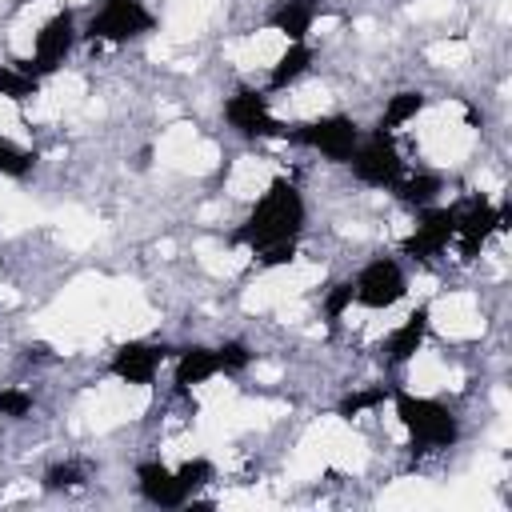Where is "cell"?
Returning <instances> with one entry per match:
<instances>
[{
  "label": "cell",
  "instance_id": "9",
  "mask_svg": "<svg viewBox=\"0 0 512 512\" xmlns=\"http://www.w3.org/2000/svg\"><path fill=\"white\" fill-rule=\"evenodd\" d=\"M456 240V204H428L416 212L412 232L400 240V256L412 264H432L440 260Z\"/></svg>",
  "mask_w": 512,
  "mask_h": 512
},
{
  "label": "cell",
  "instance_id": "22",
  "mask_svg": "<svg viewBox=\"0 0 512 512\" xmlns=\"http://www.w3.org/2000/svg\"><path fill=\"white\" fill-rule=\"evenodd\" d=\"M252 360H256V352H252V344H248V340H240V336H228V340H220V344H216L220 376H244V372L252 368Z\"/></svg>",
  "mask_w": 512,
  "mask_h": 512
},
{
  "label": "cell",
  "instance_id": "4",
  "mask_svg": "<svg viewBox=\"0 0 512 512\" xmlns=\"http://www.w3.org/2000/svg\"><path fill=\"white\" fill-rule=\"evenodd\" d=\"M156 28V12L144 0H100V8L84 20L80 36L96 44H132Z\"/></svg>",
  "mask_w": 512,
  "mask_h": 512
},
{
  "label": "cell",
  "instance_id": "10",
  "mask_svg": "<svg viewBox=\"0 0 512 512\" xmlns=\"http://www.w3.org/2000/svg\"><path fill=\"white\" fill-rule=\"evenodd\" d=\"M220 112H224V124L236 136H244V140H268V136L284 140V128L288 124L276 120L272 96L264 88H236L232 96H224V108Z\"/></svg>",
  "mask_w": 512,
  "mask_h": 512
},
{
  "label": "cell",
  "instance_id": "26",
  "mask_svg": "<svg viewBox=\"0 0 512 512\" xmlns=\"http://www.w3.org/2000/svg\"><path fill=\"white\" fill-rule=\"evenodd\" d=\"M32 408H36L32 388H24V384H4V388H0V420L20 424V420L32 416Z\"/></svg>",
  "mask_w": 512,
  "mask_h": 512
},
{
  "label": "cell",
  "instance_id": "8",
  "mask_svg": "<svg viewBox=\"0 0 512 512\" xmlns=\"http://www.w3.org/2000/svg\"><path fill=\"white\" fill-rule=\"evenodd\" d=\"M504 228H508V208L476 192V196L456 204V240L452 244L460 248L464 260H476L492 244V236Z\"/></svg>",
  "mask_w": 512,
  "mask_h": 512
},
{
  "label": "cell",
  "instance_id": "28",
  "mask_svg": "<svg viewBox=\"0 0 512 512\" xmlns=\"http://www.w3.org/2000/svg\"><path fill=\"white\" fill-rule=\"evenodd\" d=\"M0 272H4V260H0Z\"/></svg>",
  "mask_w": 512,
  "mask_h": 512
},
{
  "label": "cell",
  "instance_id": "13",
  "mask_svg": "<svg viewBox=\"0 0 512 512\" xmlns=\"http://www.w3.org/2000/svg\"><path fill=\"white\" fill-rule=\"evenodd\" d=\"M428 332H432V308L428 304H416L396 328H388V336L380 340V360L384 368H408L424 344H428Z\"/></svg>",
  "mask_w": 512,
  "mask_h": 512
},
{
  "label": "cell",
  "instance_id": "21",
  "mask_svg": "<svg viewBox=\"0 0 512 512\" xmlns=\"http://www.w3.org/2000/svg\"><path fill=\"white\" fill-rule=\"evenodd\" d=\"M352 308H356V288H352V276L332 280V284L320 292V312H324V320H328V324H340V320H344Z\"/></svg>",
  "mask_w": 512,
  "mask_h": 512
},
{
  "label": "cell",
  "instance_id": "15",
  "mask_svg": "<svg viewBox=\"0 0 512 512\" xmlns=\"http://www.w3.org/2000/svg\"><path fill=\"white\" fill-rule=\"evenodd\" d=\"M316 20H320V0H276L268 8V16H264L268 32L284 36V44L308 40L312 28H316Z\"/></svg>",
  "mask_w": 512,
  "mask_h": 512
},
{
  "label": "cell",
  "instance_id": "1",
  "mask_svg": "<svg viewBox=\"0 0 512 512\" xmlns=\"http://www.w3.org/2000/svg\"><path fill=\"white\" fill-rule=\"evenodd\" d=\"M304 224H308V200H304V192L288 176H276L252 200V208L244 212V220L232 228V244L256 252V248H268L276 240H300L304 236Z\"/></svg>",
  "mask_w": 512,
  "mask_h": 512
},
{
  "label": "cell",
  "instance_id": "14",
  "mask_svg": "<svg viewBox=\"0 0 512 512\" xmlns=\"http://www.w3.org/2000/svg\"><path fill=\"white\" fill-rule=\"evenodd\" d=\"M168 368H172V384H176V392H192V388H200V384H208V380L220 376L216 344H200V340L180 344V348H172Z\"/></svg>",
  "mask_w": 512,
  "mask_h": 512
},
{
  "label": "cell",
  "instance_id": "6",
  "mask_svg": "<svg viewBox=\"0 0 512 512\" xmlns=\"http://www.w3.org/2000/svg\"><path fill=\"white\" fill-rule=\"evenodd\" d=\"M76 44H80V24H76V16H72L68 8H56V12L32 32V52H28V60H20V64H24L32 76L48 80L52 72L64 68V60L76 52Z\"/></svg>",
  "mask_w": 512,
  "mask_h": 512
},
{
  "label": "cell",
  "instance_id": "25",
  "mask_svg": "<svg viewBox=\"0 0 512 512\" xmlns=\"http://www.w3.org/2000/svg\"><path fill=\"white\" fill-rule=\"evenodd\" d=\"M176 476L184 480V488L192 492V504H196V496L216 480V460H208V456H188V460L176 464Z\"/></svg>",
  "mask_w": 512,
  "mask_h": 512
},
{
  "label": "cell",
  "instance_id": "16",
  "mask_svg": "<svg viewBox=\"0 0 512 512\" xmlns=\"http://www.w3.org/2000/svg\"><path fill=\"white\" fill-rule=\"evenodd\" d=\"M312 44L308 40H292V44H284V52L268 64V84H264V92L272 96V92H284V88H296L308 72H312Z\"/></svg>",
  "mask_w": 512,
  "mask_h": 512
},
{
  "label": "cell",
  "instance_id": "11",
  "mask_svg": "<svg viewBox=\"0 0 512 512\" xmlns=\"http://www.w3.org/2000/svg\"><path fill=\"white\" fill-rule=\"evenodd\" d=\"M168 356H172V348H164L156 340H124L108 356V376L128 384V388H148L164 372Z\"/></svg>",
  "mask_w": 512,
  "mask_h": 512
},
{
  "label": "cell",
  "instance_id": "18",
  "mask_svg": "<svg viewBox=\"0 0 512 512\" xmlns=\"http://www.w3.org/2000/svg\"><path fill=\"white\" fill-rule=\"evenodd\" d=\"M424 108H428V92H424V88H400V92H392V96L384 100V108H380V116H376V128L388 132V136H396V132H404Z\"/></svg>",
  "mask_w": 512,
  "mask_h": 512
},
{
  "label": "cell",
  "instance_id": "24",
  "mask_svg": "<svg viewBox=\"0 0 512 512\" xmlns=\"http://www.w3.org/2000/svg\"><path fill=\"white\" fill-rule=\"evenodd\" d=\"M88 484V472L76 464V460H56L52 468H44L40 476V488L44 492H80Z\"/></svg>",
  "mask_w": 512,
  "mask_h": 512
},
{
  "label": "cell",
  "instance_id": "23",
  "mask_svg": "<svg viewBox=\"0 0 512 512\" xmlns=\"http://www.w3.org/2000/svg\"><path fill=\"white\" fill-rule=\"evenodd\" d=\"M388 396H392V388H384V384H372V388L348 392V396L336 404V416H344V420H356V416H364V412H376V408H384V404H388Z\"/></svg>",
  "mask_w": 512,
  "mask_h": 512
},
{
  "label": "cell",
  "instance_id": "3",
  "mask_svg": "<svg viewBox=\"0 0 512 512\" xmlns=\"http://www.w3.org/2000/svg\"><path fill=\"white\" fill-rule=\"evenodd\" d=\"M360 136H364L360 120L348 116V112H324V116H312V120H300V124L284 128L288 144H296L304 152H316L328 164H348V156L356 152Z\"/></svg>",
  "mask_w": 512,
  "mask_h": 512
},
{
  "label": "cell",
  "instance_id": "2",
  "mask_svg": "<svg viewBox=\"0 0 512 512\" xmlns=\"http://www.w3.org/2000/svg\"><path fill=\"white\" fill-rule=\"evenodd\" d=\"M388 404H392L396 424L408 432V440L420 452H448L460 444V416L444 400L420 396L412 388H392Z\"/></svg>",
  "mask_w": 512,
  "mask_h": 512
},
{
  "label": "cell",
  "instance_id": "5",
  "mask_svg": "<svg viewBox=\"0 0 512 512\" xmlns=\"http://www.w3.org/2000/svg\"><path fill=\"white\" fill-rule=\"evenodd\" d=\"M404 156H400V148H396V136H388V132H380V128H372V132H364L360 136V144H356V152L348 156V172H352V180L360 184V188H376V192H388L400 176H404Z\"/></svg>",
  "mask_w": 512,
  "mask_h": 512
},
{
  "label": "cell",
  "instance_id": "7",
  "mask_svg": "<svg viewBox=\"0 0 512 512\" xmlns=\"http://www.w3.org/2000/svg\"><path fill=\"white\" fill-rule=\"evenodd\" d=\"M352 288H356V308L388 312L400 300H408V272L396 256H372L356 268Z\"/></svg>",
  "mask_w": 512,
  "mask_h": 512
},
{
  "label": "cell",
  "instance_id": "27",
  "mask_svg": "<svg viewBox=\"0 0 512 512\" xmlns=\"http://www.w3.org/2000/svg\"><path fill=\"white\" fill-rule=\"evenodd\" d=\"M296 256H300V240H276V244L252 252L256 268H264V272H272V268H288V264H296Z\"/></svg>",
  "mask_w": 512,
  "mask_h": 512
},
{
  "label": "cell",
  "instance_id": "20",
  "mask_svg": "<svg viewBox=\"0 0 512 512\" xmlns=\"http://www.w3.org/2000/svg\"><path fill=\"white\" fill-rule=\"evenodd\" d=\"M36 168V152L0 132V180H24Z\"/></svg>",
  "mask_w": 512,
  "mask_h": 512
},
{
  "label": "cell",
  "instance_id": "12",
  "mask_svg": "<svg viewBox=\"0 0 512 512\" xmlns=\"http://www.w3.org/2000/svg\"><path fill=\"white\" fill-rule=\"evenodd\" d=\"M132 480H136V496H140L144 504H152V508L172 512V508H188V504H192V492H188L184 480L176 476V464H164L160 456L140 460V464L132 468Z\"/></svg>",
  "mask_w": 512,
  "mask_h": 512
},
{
  "label": "cell",
  "instance_id": "19",
  "mask_svg": "<svg viewBox=\"0 0 512 512\" xmlns=\"http://www.w3.org/2000/svg\"><path fill=\"white\" fill-rule=\"evenodd\" d=\"M40 76H32L20 60L16 64H0V100H8V104H28V100H36L40 96Z\"/></svg>",
  "mask_w": 512,
  "mask_h": 512
},
{
  "label": "cell",
  "instance_id": "17",
  "mask_svg": "<svg viewBox=\"0 0 512 512\" xmlns=\"http://www.w3.org/2000/svg\"><path fill=\"white\" fill-rule=\"evenodd\" d=\"M404 208H412V212H420V208H428V204H440V196H444V176L436 172V168H404V176L388 188Z\"/></svg>",
  "mask_w": 512,
  "mask_h": 512
}]
</instances>
